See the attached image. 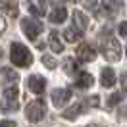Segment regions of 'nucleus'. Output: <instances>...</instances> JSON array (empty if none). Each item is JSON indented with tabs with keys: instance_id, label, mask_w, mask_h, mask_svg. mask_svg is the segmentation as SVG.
<instances>
[{
	"instance_id": "obj_1",
	"label": "nucleus",
	"mask_w": 127,
	"mask_h": 127,
	"mask_svg": "<svg viewBox=\"0 0 127 127\" xmlns=\"http://www.w3.org/2000/svg\"><path fill=\"white\" fill-rule=\"evenodd\" d=\"M100 44H102V54L108 62H118L121 58V46L110 29H104L100 33Z\"/></svg>"
},
{
	"instance_id": "obj_2",
	"label": "nucleus",
	"mask_w": 127,
	"mask_h": 127,
	"mask_svg": "<svg viewBox=\"0 0 127 127\" xmlns=\"http://www.w3.org/2000/svg\"><path fill=\"white\" fill-rule=\"evenodd\" d=\"M10 60L14 65L17 67H29L33 62V56L29 52V48L21 44V42H12V48H10Z\"/></svg>"
},
{
	"instance_id": "obj_3",
	"label": "nucleus",
	"mask_w": 127,
	"mask_h": 127,
	"mask_svg": "<svg viewBox=\"0 0 127 127\" xmlns=\"http://www.w3.org/2000/svg\"><path fill=\"white\" fill-rule=\"evenodd\" d=\"M44 114H46V104H44V100H40V98L29 102L27 108H25V118L29 119L31 123H39L40 119L44 118Z\"/></svg>"
},
{
	"instance_id": "obj_4",
	"label": "nucleus",
	"mask_w": 127,
	"mask_h": 127,
	"mask_svg": "<svg viewBox=\"0 0 127 127\" xmlns=\"http://www.w3.org/2000/svg\"><path fill=\"white\" fill-rule=\"evenodd\" d=\"M17 102H19V89L16 85H10L4 89V102L0 104V110H17Z\"/></svg>"
},
{
	"instance_id": "obj_5",
	"label": "nucleus",
	"mask_w": 127,
	"mask_h": 127,
	"mask_svg": "<svg viewBox=\"0 0 127 127\" xmlns=\"http://www.w3.org/2000/svg\"><path fill=\"white\" fill-rule=\"evenodd\" d=\"M21 29H23L25 37L29 40H35L39 37V33L42 31V23L39 19H35V17H23L21 19Z\"/></svg>"
},
{
	"instance_id": "obj_6",
	"label": "nucleus",
	"mask_w": 127,
	"mask_h": 127,
	"mask_svg": "<svg viewBox=\"0 0 127 127\" xmlns=\"http://www.w3.org/2000/svg\"><path fill=\"white\" fill-rule=\"evenodd\" d=\"M69 98H71V91L69 89H56V91H52V104L56 108H64L69 102Z\"/></svg>"
},
{
	"instance_id": "obj_7",
	"label": "nucleus",
	"mask_w": 127,
	"mask_h": 127,
	"mask_svg": "<svg viewBox=\"0 0 127 127\" xmlns=\"http://www.w3.org/2000/svg\"><path fill=\"white\" fill-rule=\"evenodd\" d=\"M27 87H29V91L35 93V95H42L44 89H46V79H44L42 75H31V77L27 79Z\"/></svg>"
},
{
	"instance_id": "obj_8",
	"label": "nucleus",
	"mask_w": 127,
	"mask_h": 127,
	"mask_svg": "<svg viewBox=\"0 0 127 127\" xmlns=\"http://www.w3.org/2000/svg\"><path fill=\"white\" fill-rule=\"evenodd\" d=\"M77 58H79L81 62H93V60L96 58V50L91 46V44L83 42V44L77 46Z\"/></svg>"
},
{
	"instance_id": "obj_9",
	"label": "nucleus",
	"mask_w": 127,
	"mask_h": 127,
	"mask_svg": "<svg viewBox=\"0 0 127 127\" xmlns=\"http://www.w3.org/2000/svg\"><path fill=\"white\" fill-rule=\"evenodd\" d=\"M27 6H29V12L35 17L44 16V12H46V0H29Z\"/></svg>"
},
{
	"instance_id": "obj_10",
	"label": "nucleus",
	"mask_w": 127,
	"mask_h": 127,
	"mask_svg": "<svg viewBox=\"0 0 127 127\" xmlns=\"http://www.w3.org/2000/svg\"><path fill=\"white\" fill-rule=\"evenodd\" d=\"M100 83H102V87L110 89L116 85V71L112 69V67H104L102 69V75H100Z\"/></svg>"
},
{
	"instance_id": "obj_11",
	"label": "nucleus",
	"mask_w": 127,
	"mask_h": 127,
	"mask_svg": "<svg viewBox=\"0 0 127 127\" xmlns=\"http://www.w3.org/2000/svg\"><path fill=\"white\" fill-rule=\"evenodd\" d=\"M83 33H85V31H81L77 25H71L69 29L64 31V39H65V42H77V40L83 37Z\"/></svg>"
},
{
	"instance_id": "obj_12",
	"label": "nucleus",
	"mask_w": 127,
	"mask_h": 127,
	"mask_svg": "<svg viewBox=\"0 0 127 127\" xmlns=\"http://www.w3.org/2000/svg\"><path fill=\"white\" fill-rule=\"evenodd\" d=\"M93 83H95V77H93L91 73L83 71V73L77 75V79H75V87H77V89H89V87H93Z\"/></svg>"
},
{
	"instance_id": "obj_13",
	"label": "nucleus",
	"mask_w": 127,
	"mask_h": 127,
	"mask_svg": "<svg viewBox=\"0 0 127 127\" xmlns=\"http://www.w3.org/2000/svg\"><path fill=\"white\" fill-rule=\"evenodd\" d=\"M50 21L52 23H64L65 21V17H67V10L64 8V6H58V8L50 10Z\"/></svg>"
},
{
	"instance_id": "obj_14",
	"label": "nucleus",
	"mask_w": 127,
	"mask_h": 127,
	"mask_svg": "<svg viewBox=\"0 0 127 127\" xmlns=\"http://www.w3.org/2000/svg\"><path fill=\"white\" fill-rule=\"evenodd\" d=\"M2 8H4V12H6L8 16H12V17L19 16V4H17V0H4Z\"/></svg>"
},
{
	"instance_id": "obj_15",
	"label": "nucleus",
	"mask_w": 127,
	"mask_h": 127,
	"mask_svg": "<svg viewBox=\"0 0 127 127\" xmlns=\"http://www.w3.org/2000/svg\"><path fill=\"white\" fill-rule=\"evenodd\" d=\"M83 110H85V104L77 102V104H73L71 108H65V112H64L62 116H64L65 119H75V118H77V116H79Z\"/></svg>"
},
{
	"instance_id": "obj_16",
	"label": "nucleus",
	"mask_w": 127,
	"mask_h": 127,
	"mask_svg": "<svg viewBox=\"0 0 127 127\" xmlns=\"http://www.w3.org/2000/svg\"><path fill=\"white\" fill-rule=\"evenodd\" d=\"M48 44H50V48H52L54 52H62L64 50V44H62V40H60L58 31H50V35H48Z\"/></svg>"
},
{
	"instance_id": "obj_17",
	"label": "nucleus",
	"mask_w": 127,
	"mask_h": 127,
	"mask_svg": "<svg viewBox=\"0 0 127 127\" xmlns=\"http://www.w3.org/2000/svg\"><path fill=\"white\" fill-rule=\"evenodd\" d=\"M73 21H75V25L79 27L81 31H85V29L89 27V19H87V16H85L81 10H75V12H73Z\"/></svg>"
},
{
	"instance_id": "obj_18",
	"label": "nucleus",
	"mask_w": 127,
	"mask_h": 127,
	"mask_svg": "<svg viewBox=\"0 0 127 127\" xmlns=\"http://www.w3.org/2000/svg\"><path fill=\"white\" fill-rule=\"evenodd\" d=\"M123 8V0H108V4H106V14H108V16H116V14H118L119 10Z\"/></svg>"
},
{
	"instance_id": "obj_19",
	"label": "nucleus",
	"mask_w": 127,
	"mask_h": 127,
	"mask_svg": "<svg viewBox=\"0 0 127 127\" xmlns=\"http://www.w3.org/2000/svg\"><path fill=\"white\" fill-rule=\"evenodd\" d=\"M64 69H65V73H69V75L77 73V62H75L73 58H65V64H64Z\"/></svg>"
},
{
	"instance_id": "obj_20",
	"label": "nucleus",
	"mask_w": 127,
	"mask_h": 127,
	"mask_svg": "<svg viewBox=\"0 0 127 127\" xmlns=\"http://www.w3.org/2000/svg\"><path fill=\"white\" fill-rule=\"evenodd\" d=\"M121 98H123V95H121V93H116V95H112L110 98H108V106H116V104L118 102H121Z\"/></svg>"
},
{
	"instance_id": "obj_21",
	"label": "nucleus",
	"mask_w": 127,
	"mask_h": 127,
	"mask_svg": "<svg viewBox=\"0 0 127 127\" xmlns=\"http://www.w3.org/2000/svg\"><path fill=\"white\" fill-rule=\"evenodd\" d=\"M42 64L46 65L48 69H54L56 65H58V64H56V60H54V58H50V56H42Z\"/></svg>"
},
{
	"instance_id": "obj_22",
	"label": "nucleus",
	"mask_w": 127,
	"mask_h": 127,
	"mask_svg": "<svg viewBox=\"0 0 127 127\" xmlns=\"http://www.w3.org/2000/svg\"><path fill=\"white\" fill-rule=\"evenodd\" d=\"M85 6L93 12H98V0H85Z\"/></svg>"
},
{
	"instance_id": "obj_23",
	"label": "nucleus",
	"mask_w": 127,
	"mask_h": 127,
	"mask_svg": "<svg viewBox=\"0 0 127 127\" xmlns=\"http://www.w3.org/2000/svg\"><path fill=\"white\" fill-rule=\"evenodd\" d=\"M2 73H4V75H6V79H8L10 83H16V79H17V75H16V73H14V71H12V69H4V71H2Z\"/></svg>"
},
{
	"instance_id": "obj_24",
	"label": "nucleus",
	"mask_w": 127,
	"mask_h": 127,
	"mask_svg": "<svg viewBox=\"0 0 127 127\" xmlns=\"http://www.w3.org/2000/svg\"><path fill=\"white\" fill-rule=\"evenodd\" d=\"M98 102H100V100H98V96H89L87 98V106H93V108H95V106H98Z\"/></svg>"
},
{
	"instance_id": "obj_25",
	"label": "nucleus",
	"mask_w": 127,
	"mask_h": 127,
	"mask_svg": "<svg viewBox=\"0 0 127 127\" xmlns=\"http://www.w3.org/2000/svg\"><path fill=\"white\" fill-rule=\"evenodd\" d=\"M0 127H17V125H16V121H12V119H2Z\"/></svg>"
},
{
	"instance_id": "obj_26",
	"label": "nucleus",
	"mask_w": 127,
	"mask_h": 127,
	"mask_svg": "<svg viewBox=\"0 0 127 127\" xmlns=\"http://www.w3.org/2000/svg\"><path fill=\"white\" fill-rule=\"evenodd\" d=\"M119 35H121V37H127V21H121V23H119Z\"/></svg>"
},
{
	"instance_id": "obj_27",
	"label": "nucleus",
	"mask_w": 127,
	"mask_h": 127,
	"mask_svg": "<svg viewBox=\"0 0 127 127\" xmlns=\"http://www.w3.org/2000/svg\"><path fill=\"white\" fill-rule=\"evenodd\" d=\"M121 87H123V91L127 93V71L121 75Z\"/></svg>"
},
{
	"instance_id": "obj_28",
	"label": "nucleus",
	"mask_w": 127,
	"mask_h": 127,
	"mask_svg": "<svg viewBox=\"0 0 127 127\" xmlns=\"http://www.w3.org/2000/svg\"><path fill=\"white\" fill-rule=\"evenodd\" d=\"M6 31V21H4V17L0 16V33H4Z\"/></svg>"
},
{
	"instance_id": "obj_29",
	"label": "nucleus",
	"mask_w": 127,
	"mask_h": 127,
	"mask_svg": "<svg viewBox=\"0 0 127 127\" xmlns=\"http://www.w3.org/2000/svg\"><path fill=\"white\" fill-rule=\"evenodd\" d=\"M2 56H4V52H2V48H0V60H2Z\"/></svg>"
},
{
	"instance_id": "obj_30",
	"label": "nucleus",
	"mask_w": 127,
	"mask_h": 127,
	"mask_svg": "<svg viewBox=\"0 0 127 127\" xmlns=\"http://www.w3.org/2000/svg\"><path fill=\"white\" fill-rule=\"evenodd\" d=\"M87 127H98V125H87Z\"/></svg>"
}]
</instances>
